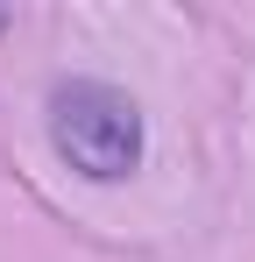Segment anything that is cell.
<instances>
[{
  "instance_id": "1",
  "label": "cell",
  "mask_w": 255,
  "mask_h": 262,
  "mask_svg": "<svg viewBox=\"0 0 255 262\" xmlns=\"http://www.w3.org/2000/svg\"><path fill=\"white\" fill-rule=\"evenodd\" d=\"M42 135L57 149V163L85 184H128V177L149 163V121H142V99L114 78H50L42 92Z\"/></svg>"
},
{
  "instance_id": "2",
  "label": "cell",
  "mask_w": 255,
  "mask_h": 262,
  "mask_svg": "<svg viewBox=\"0 0 255 262\" xmlns=\"http://www.w3.org/2000/svg\"><path fill=\"white\" fill-rule=\"evenodd\" d=\"M0 36H14V7H0Z\"/></svg>"
}]
</instances>
